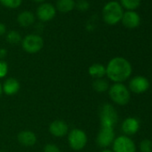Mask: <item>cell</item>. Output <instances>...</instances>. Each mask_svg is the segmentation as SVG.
I'll list each match as a JSON object with an SVG mask.
<instances>
[{
  "instance_id": "cell-1",
  "label": "cell",
  "mask_w": 152,
  "mask_h": 152,
  "mask_svg": "<svg viewBox=\"0 0 152 152\" xmlns=\"http://www.w3.org/2000/svg\"><path fill=\"white\" fill-rule=\"evenodd\" d=\"M132 72L131 63L124 57L115 56L106 66V76L114 83H123L130 79Z\"/></svg>"
},
{
  "instance_id": "cell-2",
  "label": "cell",
  "mask_w": 152,
  "mask_h": 152,
  "mask_svg": "<svg viewBox=\"0 0 152 152\" xmlns=\"http://www.w3.org/2000/svg\"><path fill=\"white\" fill-rule=\"evenodd\" d=\"M124 15L122 6L116 1L107 3L102 9V18L108 25H115L121 22Z\"/></svg>"
},
{
  "instance_id": "cell-3",
  "label": "cell",
  "mask_w": 152,
  "mask_h": 152,
  "mask_svg": "<svg viewBox=\"0 0 152 152\" xmlns=\"http://www.w3.org/2000/svg\"><path fill=\"white\" fill-rule=\"evenodd\" d=\"M110 99L118 106H125L130 102L131 92L124 83H114L108 89Z\"/></svg>"
},
{
  "instance_id": "cell-4",
  "label": "cell",
  "mask_w": 152,
  "mask_h": 152,
  "mask_svg": "<svg viewBox=\"0 0 152 152\" xmlns=\"http://www.w3.org/2000/svg\"><path fill=\"white\" fill-rule=\"evenodd\" d=\"M99 121L101 127L114 129L118 122V113L113 105L106 103L101 107L99 112Z\"/></svg>"
},
{
  "instance_id": "cell-5",
  "label": "cell",
  "mask_w": 152,
  "mask_h": 152,
  "mask_svg": "<svg viewBox=\"0 0 152 152\" xmlns=\"http://www.w3.org/2000/svg\"><path fill=\"white\" fill-rule=\"evenodd\" d=\"M68 144L70 148L75 151L82 150L85 148L88 142L86 132L79 128H73L68 132Z\"/></svg>"
},
{
  "instance_id": "cell-6",
  "label": "cell",
  "mask_w": 152,
  "mask_h": 152,
  "mask_svg": "<svg viewBox=\"0 0 152 152\" xmlns=\"http://www.w3.org/2000/svg\"><path fill=\"white\" fill-rule=\"evenodd\" d=\"M23 49L28 54H36L44 47V40L39 34H28L22 39Z\"/></svg>"
},
{
  "instance_id": "cell-7",
  "label": "cell",
  "mask_w": 152,
  "mask_h": 152,
  "mask_svg": "<svg viewBox=\"0 0 152 152\" xmlns=\"http://www.w3.org/2000/svg\"><path fill=\"white\" fill-rule=\"evenodd\" d=\"M136 144L133 140L126 135H120L112 143L113 152H136Z\"/></svg>"
},
{
  "instance_id": "cell-8",
  "label": "cell",
  "mask_w": 152,
  "mask_h": 152,
  "mask_svg": "<svg viewBox=\"0 0 152 152\" xmlns=\"http://www.w3.org/2000/svg\"><path fill=\"white\" fill-rule=\"evenodd\" d=\"M149 81L142 75H137L131 78L128 83L130 92L134 94H142L149 89Z\"/></svg>"
},
{
  "instance_id": "cell-9",
  "label": "cell",
  "mask_w": 152,
  "mask_h": 152,
  "mask_svg": "<svg viewBox=\"0 0 152 152\" xmlns=\"http://www.w3.org/2000/svg\"><path fill=\"white\" fill-rule=\"evenodd\" d=\"M56 15V9L55 6L50 3L44 2L40 4L36 9V16L42 23L50 22L55 18Z\"/></svg>"
},
{
  "instance_id": "cell-10",
  "label": "cell",
  "mask_w": 152,
  "mask_h": 152,
  "mask_svg": "<svg viewBox=\"0 0 152 152\" xmlns=\"http://www.w3.org/2000/svg\"><path fill=\"white\" fill-rule=\"evenodd\" d=\"M115 139V134L113 128L101 127L97 135L96 141L99 148H107L110 145H112Z\"/></svg>"
},
{
  "instance_id": "cell-11",
  "label": "cell",
  "mask_w": 152,
  "mask_h": 152,
  "mask_svg": "<svg viewBox=\"0 0 152 152\" xmlns=\"http://www.w3.org/2000/svg\"><path fill=\"white\" fill-rule=\"evenodd\" d=\"M140 128V121L135 117H127L122 123V132L126 136H132L136 134Z\"/></svg>"
},
{
  "instance_id": "cell-12",
  "label": "cell",
  "mask_w": 152,
  "mask_h": 152,
  "mask_svg": "<svg viewBox=\"0 0 152 152\" xmlns=\"http://www.w3.org/2000/svg\"><path fill=\"white\" fill-rule=\"evenodd\" d=\"M48 131L53 136L57 137V138H62L68 133L69 126L66 124V122H64V120L57 119V120L53 121L49 124Z\"/></svg>"
},
{
  "instance_id": "cell-13",
  "label": "cell",
  "mask_w": 152,
  "mask_h": 152,
  "mask_svg": "<svg viewBox=\"0 0 152 152\" xmlns=\"http://www.w3.org/2000/svg\"><path fill=\"white\" fill-rule=\"evenodd\" d=\"M121 22L124 27L128 29H134L140 25V17L134 11H126L124 13Z\"/></svg>"
},
{
  "instance_id": "cell-14",
  "label": "cell",
  "mask_w": 152,
  "mask_h": 152,
  "mask_svg": "<svg viewBox=\"0 0 152 152\" xmlns=\"http://www.w3.org/2000/svg\"><path fill=\"white\" fill-rule=\"evenodd\" d=\"M17 140L19 143L24 147H32L37 142V136L33 132L24 130L18 133Z\"/></svg>"
},
{
  "instance_id": "cell-15",
  "label": "cell",
  "mask_w": 152,
  "mask_h": 152,
  "mask_svg": "<svg viewBox=\"0 0 152 152\" xmlns=\"http://www.w3.org/2000/svg\"><path fill=\"white\" fill-rule=\"evenodd\" d=\"M20 87L21 86H20V83L18 82V80L13 77L7 78L5 81V83L2 84L3 92L7 94V96H14L17 94L18 91H20Z\"/></svg>"
},
{
  "instance_id": "cell-16",
  "label": "cell",
  "mask_w": 152,
  "mask_h": 152,
  "mask_svg": "<svg viewBox=\"0 0 152 152\" xmlns=\"http://www.w3.org/2000/svg\"><path fill=\"white\" fill-rule=\"evenodd\" d=\"M35 20H36L35 15L28 10H24L17 15V23L23 28H27L33 25Z\"/></svg>"
},
{
  "instance_id": "cell-17",
  "label": "cell",
  "mask_w": 152,
  "mask_h": 152,
  "mask_svg": "<svg viewBox=\"0 0 152 152\" xmlns=\"http://www.w3.org/2000/svg\"><path fill=\"white\" fill-rule=\"evenodd\" d=\"M88 72L91 77H92L94 80L104 78L106 76V66L99 63L93 64L89 67Z\"/></svg>"
},
{
  "instance_id": "cell-18",
  "label": "cell",
  "mask_w": 152,
  "mask_h": 152,
  "mask_svg": "<svg viewBox=\"0 0 152 152\" xmlns=\"http://www.w3.org/2000/svg\"><path fill=\"white\" fill-rule=\"evenodd\" d=\"M56 12L67 14L75 8V0H57L56 3Z\"/></svg>"
},
{
  "instance_id": "cell-19",
  "label": "cell",
  "mask_w": 152,
  "mask_h": 152,
  "mask_svg": "<svg viewBox=\"0 0 152 152\" xmlns=\"http://www.w3.org/2000/svg\"><path fill=\"white\" fill-rule=\"evenodd\" d=\"M109 87H110V85H109L108 82L104 78L96 79L92 83V88L98 93H104V92L107 91Z\"/></svg>"
},
{
  "instance_id": "cell-20",
  "label": "cell",
  "mask_w": 152,
  "mask_h": 152,
  "mask_svg": "<svg viewBox=\"0 0 152 152\" xmlns=\"http://www.w3.org/2000/svg\"><path fill=\"white\" fill-rule=\"evenodd\" d=\"M6 39L11 45H17L22 42L23 38H22L20 32H18L17 31L12 30V31H9L8 32H7Z\"/></svg>"
},
{
  "instance_id": "cell-21",
  "label": "cell",
  "mask_w": 152,
  "mask_h": 152,
  "mask_svg": "<svg viewBox=\"0 0 152 152\" xmlns=\"http://www.w3.org/2000/svg\"><path fill=\"white\" fill-rule=\"evenodd\" d=\"M122 7L126 8L128 11H133L140 5V0H120Z\"/></svg>"
},
{
  "instance_id": "cell-22",
  "label": "cell",
  "mask_w": 152,
  "mask_h": 152,
  "mask_svg": "<svg viewBox=\"0 0 152 152\" xmlns=\"http://www.w3.org/2000/svg\"><path fill=\"white\" fill-rule=\"evenodd\" d=\"M23 0H0V5L8 9H17L21 7Z\"/></svg>"
},
{
  "instance_id": "cell-23",
  "label": "cell",
  "mask_w": 152,
  "mask_h": 152,
  "mask_svg": "<svg viewBox=\"0 0 152 152\" xmlns=\"http://www.w3.org/2000/svg\"><path fill=\"white\" fill-rule=\"evenodd\" d=\"M139 149L140 152H152V140L148 139L142 140L139 144Z\"/></svg>"
},
{
  "instance_id": "cell-24",
  "label": "cell",
  "mask_w": 152,
  "mask_h": 152,
  "mask_svg": "<svg viewBox=\"0 0 152 152\" xmlns=\"http://www.w3.org/2000/svg\"><path fill=\"white\" fill-rule=\"evenodd\" d=\"M75 8L80 12H85L90 8V3L87 0H78L75 1Z\"/></svg>"
},
{
  "instance_id": "cell-25",
  "label": "cell",
  "mask_w": 152,
  "mask_h": 152,
  "mask_svg": "<svg viewBox=\"0 0 152 152\" xmlns=\"http://www.w3.org/2000/svg\"><path fill=\"white\" fill-rule=\"evenodd\" d=\"M8 72V64L6 61L0 60V79L5 78Z\"/></svg>"
},
{
  "instance_id": "cell-26",
  "label": "cell",
  "mask_w": 152,
  "mask_h": 152,
  "mask_svg": "<svg viewBox=\"0 0 152 152\" xmlns=\"http://www.w3.org/2000/svg\"><path fill=\"white\" fill-rule=\"evenodd\" d=\"M43 152H61V151H60V148H58V146H56V144L48 143L44 147Z\"/></svg>"
},
{
  "instance_id": "cell-27",
  "label": "cell",
  "mask_w": 152,
  "mask_h": 152,
  "mask_svg": "<svg viewBox=\"0 0 152 152\" xmlns=\"http://www.w3.org/2000/svg\"><path fill=\"white\" fill-rule=\"evenodd\" d=\"M5 34H7V26L6 24L0 23V37L4 36Z\"/></svg>"
},
{
  "instance_id": "cell-28",
  "label": "cell",
  "mask_w": 152,
  "mask_h": 152,
  "mask_svg": "<svg viewBox=\"0 0 152 152\" xmlns=\"http://www.w3.org/2000/svg\"><path fill=\"white\" fill-rule=\"evenodd\" d=\"M7 56V50L6 48H0V60H3Z\"/></svg>"
},
{
  "instance_id": "cell-29",
  "label": "cell",
  "mask_w": 152,
  "mask_h": 152,
  "mask_svg": "<svg viewBox=\"0 0 152 152\" xmlns=\"http://www.w3.org/2000/svg\"><path fill=\"white\" fill-rule=\"evenodd\" d=\"M33 2H35V3H39V4H42V3H44L46 0H32Z\"/></svg>"
},
{
  "instance_id": "cell-30",
  "label": "cell",
  "mask_w": 152,
  "mask_h": 152,
  "mask_svg": "<svg viewBox=\"0 0 152 152\" xmlns=\"http://www.w3.org/2000/svg\"><path fill=\"white\" fill-rule=\"evenodd\" d=\"M99 152H113L111 149H108V148H103L101 151H99Z\"/></svg>"
},
{
  "instance_id": "cell-31",
  "label": "cell",
  "mask_w": 152,
  "mask_h": 152,
  "mask_svg": "<svg viewBox=\"0 0 152 152\" xmlns=\"http://www.w3.org/2000/svg\"><path fill=\"white\" fill-rule=\"evenodd\" d=\"M2 93H3V90H2V84H1V83H0V96L2 95Z\"/></svg>"
},
{
  "instance_id": "cell-32",
  "label": "cell",
  "mask_w": 152,
  "mask_h": 152,
  "mask_svg": "<svg viewBox=\"0 0 152 152\" xmlns=\"http://www.w3.org/2000/svg\"><path fill=\"white\" fill-rule=\"evenodd\" d=\"M0 152H6V151H3V150H0Z\"/></svg>"
}]
</instances>
